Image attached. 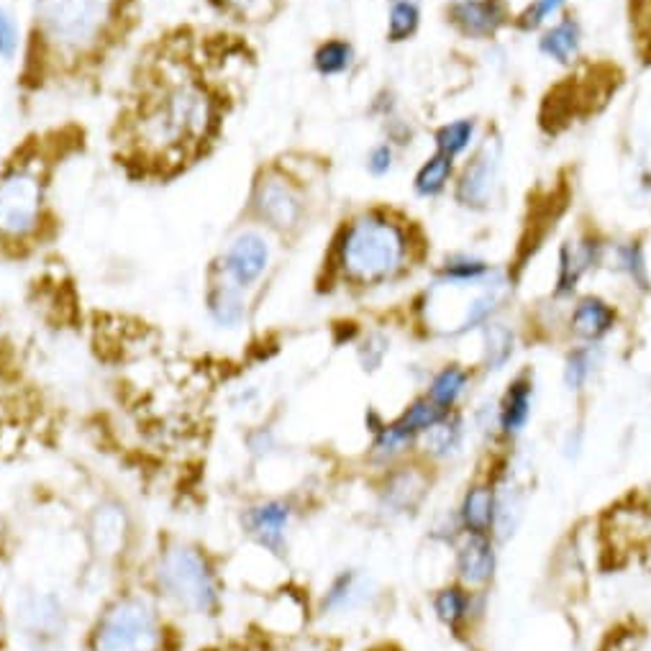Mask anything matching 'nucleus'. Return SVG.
Segmentation results:
<instances>
[{
  "mask_svg": "<svg viewBox=\"0 0 651 651\" xmlns=\"http://www.w3.org/2000/svg\"><path fill=\"white\" fill-rule=\"evenodd\" d=\"M218 98L190 72L162 75L136 100L129 121L131 152L149 165L200 157L221 126Z\"/></svg>",
  "mask_w": 651,
  "mask_h": 651,
  "instance_id": "obj_1",
  "label": "nucleus"
},
{
  "mask_svg": "<svg viewBox=\"0 0 651 651\" xmlns=\"http://www.w3.org/2000/svg\"><path fill=\"white\" fill-rule=\"evenodd\" d=\"M411 254V236L390 213L372 208L349 218L334 241V267L352 288H380L398 280Z\"/></svg>",
  "mask_w": 651,
  "mask_h": 651,
  "instance_id": "obj_2",
  "label": "nucleus"
},
{
  "mask_svg": "<svg viewBox=\"0 0 651 651\" xmlns=\"http://www.w3.org/2000/svg\"><path fill=\"white\" fill-rule=\"evenodd\" d=\"M116 13L118 0H36L39 36L62 59L98 52Z\"/></svg>",
  "mask_w": 651,
  "mask_h": 651,
  "instance_id": "obj_3",
  "label": "nucleus"
},
{
  "mask_svg": "<svg viewBox=\"0 0 651 651\" xmlns=\"http://www.w3.org/2000/svg\"><path fill=\"white\" fill-rule=\"evenodd\" d=\"M47 175L34 159L0 167V244L16 247L39 236L47 218Z\"/></svg>",
  "mask_w": 651,
  "mask_h": 651,
  "instance_id": "obj_4",
  "label": "nucleus"
},
{
  "mask_svg": "<svg viewBox=\"0 0 651 651\" xmlns=\"http://www.w3.org/2000/svg\"><path fill=\"white\" fill-rule=\"evenodd\" d=\"M157 585L172 603L193 616H213L221 603L216 572L190 544H172L159 554Z\"/></svg>",
  "mask_w": 651,
  "mask_h": 651,
  "instance_id": "obj_5",
  "label": "nucleus"
},
{
  "mask_svg": "<svg viewBox=\"0 0 651 651\" xmlns=\"http://www.w3.org/2000/svg\"><path fill=\"white\" fill-rule=\"evenodd\" d=\"M162 623L144 598H121L100 616L93 634L95 651H159Z\"/></svg>",
  "mask_w": 651,
  "mask_h": 651,
  "instance_id": "obj_6",
  "label": "nucleus"
},
{
  "mask_svg": "<svg viewBox=\"0 0 651 651\" xmlns=\"http://www.w3.org/2000/svg\"><path fill=\"white\" fill-rule=\"evenodd\" d=\"M249 213L264 229L288 234L305 221V200L282 172L262 170L249 193Z\"/></svg>",
  "mask_w": 651,
  "mask_h": 651,
  "instance_id": "obj_7",
  "label": "nucleus"
},
{
  "mask_svg": "<svg viewBox=\"0 0 651 651\" xmlns=\"http://www.w3.org/2000/svg\"><path fill=\"white\" fill-rule=\"evenodd\" d=\"M272 264V244L262 229H241L218 252L211 275L249 293L259 285Z\"/></svg>",
  "mask_w": 651,
  "mask_h": 651,
  "instance_id": "obj_8",
  "label": "nucleus"
},
{
  "mask_svg": "<svg viewBox=\"0 0 651 651\" xmlns=\"http://www.w3.org/2000/svg\"><path fill=\"white\" fill-rule=\"evenodd\" d=\"M503 175V141L487 136L464 165L454 188V200L467 211H485L495 200Z\"/></svg>",
  "mask_w": 651,
  "mask_h": 651,
  "instance_id": "obj_9",
  "label": "nucleus"
},
{
  "mask_svg": "<svg viewBox=\"0 0 651 651\" xmlns=\"http://www.w3.org/2000/svg\"><path fill=\"white\" fill-rule=\"evenodd\" d=\"M457 582L475 593H485L498 572V541L490 534H462L454 541Z\"/></svg>",
  "mask_w": 651,
  "mask_h": 651,
  "instance_id": "obj_10",
  "label": "nucleus"
},
{
  "mask_svg": "<svg viewBox=\"0 0 651 651\" xmlns=\"http://www.w3.org/2000/svg\"><path fill=\"white\" fill-rule=\"evenodd\" d=\"M605 244L595 236H582V239L564 241L559 249L557 264V282H554V298H569L580 288L582 277L598 270L605 264Z\"/></svg>",
  "mask_w": 651,
  "mask_h": 651,
  "instance_id": "obj_11",
  "label": "nucleus"
},
{
  "mask_svg": "<svg viewBox=\"0 0 651 651\" xmlns=\"http://www.w3.org/2000/svg\"><path fill=\"white\" fill-rule=\"evenodd\" d=\"M508 477V472H487L485 477L467 485L457 508V521L462 534H490L495 528L498 513V485Z\"/></svg>",
  "mask_w": 651,
  "mask_h": 651,
  "instance_id": "obj_12",
  "label": "nucleus"
},
{
  "mask_svg": "<svg viewBox=\"0 0 651 651\" xmlns=\"http://www.w3.org/2000/svg\"><path fill=\"white\" fill-rule=\"evenodd\" d=\"M536 382L534 370H521L505 385L503 395L495 403L498 411V436L503 441H516L526 431L528 421L534 416Z\"/></svg>",
  "mask_w": 651,
  "mask_h": 651,
  "instance_id": "obj_13",
  "label": "nucleus"
},
{
  "mask_svg": "<svg viewBox=\"0 0 651 651\" xmlns=\"http://www.w3.org/2000/svg\"><path fill=\"white\" fill-rule=\"evenodd\" d=\"M477 603H480V593L464 587L462 582H446L431 598V608H434L441 626L449 628V634L462 641L470 639L475 618L480 616Z\"/></svg>",
  "mask_w": 651,
  "mask_h": 651,
  "instance_id": "obj_14",
  "label": "nucleus"
},
{
  "mask_svg": "<svg viewBox=\"0 0 651 651\" xmlns=\"http://www.w3.org/2000/svg\"><path fill=\"white\" fill-rule=\"evenodd\" d=\"M293 521V508L285 500H264L244 513V531L262 549L282 554L288 549V528Z\"/></svg>",
  "mask_w": 651,
  "mask_h": 651,
  "instance_id": "obj_15",
  "label": "nucleus"
},
{
  "mask_svg": "<svg viewBox=\"0 0 651 651\" xmlns=\"http://www.w3.org/2000/svg\"><path fill=\"white\" fill-rule=\"evenodd\" d=\"M449 21L470 39H493L511 21V13L503 0H454Z\"/></svg>",
  "mask_w": 651,
  "mask_h": 651,
  "instance_id": "obj_16",
  "label": "nucleus"
},
{
  "mask_svg": "<svg viewBox=\"0 0 651 651\" xmlns=\"http://www.w3.org/2000/svg\"><path fill=\"white\" fill-rule=\"evenodd\" d=\"M372 598H375V580L370 575H364L362 569H341L331 585L323 590L321 613L323 616H344V613L364 608Z\"/></svg>",
  "mask_w": 651,
  "mask_h": 651,
  "instance_id": "obj_17",
  "label": "nucleus"
},
{
  "mask_svg": "<svg viewBox=\"0 0 651 651\" xmlns=\"http://www.w3.org/2000/svg\"><path fill=\"white\" fill-rule=\"evenodd\" d=\"M618 323V311L600 295H582L572 311H569L567 326L569 334L580 339L582 344H600L608 334H613Z\"/></svg>",
  "mask_w": 651,
  "mask_h": 651,
  "instance_id": "obj_18",
  "label": "nucleus"
},
{
  "mask_svg": "<svg viewBox=\"0 0 651 651\" xmlns=\"http://www.w3.org/2000/svg\"><path fill=\"white\" fill-rule=\"evenodd\" d=\"M206 311L208 318L213 321V326H218V329H241L249 313L247 293L236 288V285H231V282L211 275V282H208L206 290Z\"/></svg>",
  "mask_w": 651,
  "mask_h": 651,
  "instance_id": "obj_19",
  "label": "nucleus"
},
{
  "mask_svg": "<svg viewBox=\"0 0 651 651\" xmlns=\"http://www.w3.org/2000/svg\"><path fill=\"white\" fill-rule=\"evenodd\" d=\"M429 495V477L418 467H398L382 487V505L395 516L413 513Z\"/></svg>",
  "mask_w": 651,
  "mask_h": 651,
  "instance_id": "obj_20",
  "label": "nucleus"
},
{
  "mask_svg": "<svg viewBox=\"0 0 651 651\" xmlns=\"http://www.w3.org/2000/svg\"><path fill=\"white\" fill-rule=\"evenodd\" d=\"M464 444V416L459 411L446 413L436 426H431L416 446L423 452V457L429 462H446V459L457 457L459 449Z\"/></svg>",
  "mask_w": 651,
  "mask_h": 651,
  "instance_id": "obj_21",
  "label": "nucleus"
},
{
  "mask_svg": "<svg viewBox=\"0 0 651 651\" xmlns=\"http://www.w3.org/2000/svg\"><path fill=\"white\" fill-rule=\"evenodd\" d=\"M472 385V370L464 367V364H444L439 372H434V377L429 380V388H426V398L431 403H436L441 411L452 413L459 411V403L467 395Z\"/></svg>",
  "mask_w": 651,
  "mask_h": 651,
  "instance_id": "obj_22",
  "label": "nucleus"
},
{
  "mask_svg": "<svg viewBox=\"0 0 651 651\" xmlns=\"http://www.w3.org/2000/svg\"><path fill=\"white\" fill-rule=\"evenodd\" d=\"M582 47V26L575 16H564L562 21L546 29L539 39V52L557 65H572Z\"/></svg>",
  "mask_w": 651,
  "mask_h": 651,
  "instance_id": "obj_23",
  "label": "nucleus"
},
{
  "mask_svg": "<svg viewBox=\"0 0 651 651\" xmlns=\"http://www.w3.org/2000/svg\"><path fill=\"white\" fill-rule=\"evenodd\" d=\"M498 275V270H493V264H487L485 259L470 257V254H457L449 257L436 272V282L439 285H452V288H477L485 285Z\"/></svg>",
  "mask_w": 651,
  "mask_h": 651,
  "instance_id": "obj_24",
  "label": "nucleus"
},
{
  "mask_svg": "<svg viewBox=\"0 0 651 651\" xmlns=\"http://www.w3.org/2000/svg\"><path fill=\"white\" fill-rule=\"evenodd\" d=\"M610 259V270H616L618 275L626 277L634 288L641 293L651 290V275L649 264H646V252L641 241H621L616 247L605 252V262Z\"/></svg>",
  "mask_w": 651,
  "mask_h": 651,
  "instance_id": "obj_25",
  "label": "nucleus"
},
{
  "mask_svg": "<svg viewBox=\"0 0 651 651\" xmlns=\"http://www.w3.org/2000/svg\"><path fill=\"white\" fill-rule=\"evenodd\" d=\"M516 354V331L503 321H487L482 326V367L485 372H500Z\"/></svg>",
  "mask_w": 651,
  "mask_h": 651,
  "instance_id": "obj_26",
  "label": "nucleus"
},
{
  "mask_svg": "<svg viewBox=\"0 0 651 651\" xmlns=\"http://www.w3.org/2000/svg\"><path fill=\"white\" fill-rule=\"evenodd\" d=\"M126 539V516L121 508H98L90 523V541L98 554L121 552Z\"/></svg>",
  "mask_w": 651,
  "mask_h": 651,
  "instance_id": "obj_27",
  "label": "nucleus"
},
{
  "mask_svg": "<svg viewBox=\"0 0 651 651\" xmlns=\"http://www.w3.org/2000/svg\"><path fill=\"white\" fill-rule=\"evenodd\" d=\"M354 62H357V49H354V44L349 39H341V36L326 39L313 52V70L321 77L347 75L354 67Z\"/></svg>",
  "mask_w": 651,
  "mask_h": 651,
  "instance_id": "obj_28",
  "label": "nucleus"
},
{
  "mask_svg": "<svg viewBox=\"0 0 651 651\" xmlns=\"http://www.w3.org/2000/svg\"><path fill=\"white\" fill-rule=\"evenodd\" d=\"M600 362V344H580V347L569 349L564 357L562 380L564 388L569 393H582L587 388L590 377L595 375Z\"/></svg>",
  "mask_w": 651,
  "mask_h": 651,
  "instance_id": "obj_29",
  "label": "nucleus"
},
{
  "mask_svg": "<svg viewBox=\"0 0 651 651\" xmlns=\"http://www.w3.org/2000/svg\"><path fill=\"white\" fill-rule=\"evenodd\" d=\"M454 177V159L446 157V154L436 152L431 154L421 167H418L416 177H413V193L418 198H436L446 190V185L452 182Z\"/></svg>",
  "mask_w": 651,
  "mask_h": 651,
  "instance_id": "obj_30",
  "label": "nucleus"
},
{
  "mask_svg": "<svg viewBox=\"0 0 651 651\" xmlns=\"http://www.w3.org/2000/svg\"><path fill=\"white\" fill-rule=\"evenodd\" d=\"M413 446H416V439L393 418V421L385 423L380 434L372 436V459L377 464H393L411 452Z\"/></svg>",
  "mask_w": 651,
  "mask_h": 651,
  "instance_id": "obj_31",
  "label": "nucleus"
},
{
  "mask_svg": "<svg viewBox=\"0 0 651 651\" xmlns=\"http://www.w3.org/2000/svg\"><path fill=\"white\" fill-rule=\"evenodd\" d=\"M421 26V0H388V42L403 44Z\"/></svg>",
  "mask_w": 651,
  "mask_h": 651,
  "instance_id": "obj_32",
  "label": "nucleus"
},
{
  "mask_svg": "<svg viewBox=\"0 0 651 651\" xmlns=\"http://www.w3.org/2000/svg\"><path fill=\"white\" fill-rule=\"evenodd\" d=\"M475 136H477L475 118H457V121H449V124L436 129L434 134L436 152L457 159L459 154H464L472 144H475Z\"/></svg>",
  "mask_w": 651,
  "mask_h": 651,
  "instance_id": "obj_33",
  "label": "nucleus"
},
{
  "mask_svg": "<svg viewBox=\"0 0 651 651\" xmlns=\"http://www.w3.org/2000/svg\"><path fill=\"white\" fill-rule=\"evenodd\" d=\"M444 416H446V411H441L439 405L431 403L426 395H418V398H413L411 403L405 405L403 413H400L395 421H398L400 426H403V429L418 441L423 434H426V431L431 429V426H436V423H439Z\"/></svg>",
  "mask_w": 651,
  "mask_h": 651,
  "instance_id": "obj_34",
  "label": "nucleus"
},
{
  "mask_svg": "<svg viewBox=\"0 0 651 651\" xmlns=\"http://www.w3.org/2000/svg\"><path fill=\"white\" fill-rule=\"evenodd\" d=\"M21 616L26 618V626L34 631V634H49L54 631L62 618V608L57 605V600L52 598H34L29 605H24V613Z\"/></svg>",
  "mask_w": 651,
  "mask_h": 651,
  "instance_id": "obj_35",
  "label": "nucleus"
},
{
  "mask_svg": "<svg viewBox=\"0 0 651 651\" xmlns=\"http://www.w3.org/2000/svg\"><path fill=\"white\" fill-rule=\"evenodd\" d=\"M388 354H390V339L385 334H380V331H372V334H367L362 341H359L357 357L364 372L380 370Z\"/></svg>",
  "mask_w": 651,
  "mask_h": 651,
  "instance_id": "obj_36",
  "label": "nucleus"
},
{
  "mask_svg": "<svg viewBox=\"0 0 651 651\" xmlns=\"http://www.w3.org/2000/svg\"><path fill=\"white\" fill-rule=\"evenodd\" d=\"M24 36H21V24L16 21L11 11L0 3V62H13L21 52Z\"/></svg>",
  "mask_w": 651,
  "mask_h": 651,
  "instance_id": "obj_37",
  "label": "nucleus"
},
{
  "mask_svg": "<svg viewBox=\"0 0 651 651\" xmlns=\"http://www.w3.org/2000/svg\"><path fill=\"white\" fill-rule=\"evenodd\" d=\"M564 3H567V0H531L526 11L518 16V26H521L523 31L541 29L554 13L562 11Z\"/></svg>",
  "mask_w": 651,
  "mask_h": 651,
  "instance_id": "obj_38",
  "label": "nucleus"
},
{
  "mask_svg": "<svg viewBox=\"0 0 651 651\" xmlns=\"http://www.w3.org/2000/svg\"><path fill=\"white\" fill-rule=\"evenodd\" d=\"M364 167L372 177H388L395 167V147L390 141H380L367 152L364 157Z\"/></svg>",
  "mask_w": 651,
  "mask_h": 651,
  "instance_id": "obj_39",
  "label": "nucleus"
},
{
  "mask_svg": "<svg viewBox=\"0 0 651 651\" xmlns=\"http://www.w3.org/2000/svg\"><path fill=\"white\" fill-rule=\"evenodd\" d=\"M385 134H388V141L393 147H405V144H411L413 139L411 126L405 124V121H400L398 116L385 118Z\"/></svg>",
  "mask_w": 651,
  "mask_h": 651,
  "instance_id": "obj_40",
  "label": "nucleus"
},
{
  "mask_svg": "<svg viewBox=\"0 0 651 651\" xmlns=\"http://www.w3.org/2000/svg\"><path fill=\"white\" fill-rule=\"evenodd\" d=\"M247 446H249V452L257 454V457H267V454H270L272 449L277 446V439L270 429H257L254 434H249Z\"/></svg>",
  "mask_w": 651,
  "mask_h": 651,
  "instance_id": "obj_41",
  "label": "nucleus"
},
{
  "mask_svg": "<svg viewBox=\"0 0 651 651\" xmlns=\"http://www.w3.org/2000/svg\"><path fill=\"white\" fill-rule=\"evenodd\" d=\"M582 452V429H569L567 439H564V454L569 459H577Z\"/></svg>",
  "mask_w": 651,
  "mask_h": 651,
  "instance_id": "obj_42",
  "label": "nucleus"
},
{
  "mask_svg": "<svg viewBox=\"0 0 651 651\" xmlns=\"http://www.w3.org/2000/svg\"><path fill=\"white\" fill-rule=\"evenodd\" d=\"M385 423H388V418L382 416L377 408H367V413H364V426H367V431H370L372 436L380 434V431L385 429Z\"/></svg>",
  "mask_w": 651,
  "mask_h": 651,
  "instance_id": "obj_43",
  "label": "nucleus"
}]
</instances>
